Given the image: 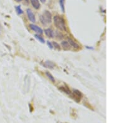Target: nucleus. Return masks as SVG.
Wrapping results in <instances>:
<instances>
[{
  "label": "nucleus",
  "instance_id": "f257e3e1",
  "mask_svg": "<svg viewBox=\"0 0 140 123\" xmlns=\"http://www.w3.org/2000/svg\"><path fill=\"white\" fill-rule=\"evenodd\" d=\"M54 23L55 26L57 28L61 30L62 31H66L67 28L65 24V21L61 18V16H55L54 17Z\"/></svg>",
  "mask_w": 140,
  "mask_h": 123
},
{
  "label": "nucleus",
  "instance_id": "f03ea898",
  "mask_svg": "<svg viewBox=\"0 0 140 123\" xmlns=\"http://www.w3.org/2000/svg\"><path fill=\"white\" fill-rule=\"evenodd\" d=\"M41 22L43 25L47 26L48 24H50L52 21V14L48 11H45L42 15L40 17Z\"/></svg>",
  "mask_w": 140,
  "mask_h": 123
},
{
  "label": "nucleus",
  "instance_id": "7ed1b4c3",
  "mask_svg": "<svg viewBox=\"0 0 140 123\" xmlns=\"http://www.w3.org/2000/svg\"><path fill=\"white\" fill-rule=\"evenodd\" d=\"M30 28L32 30V31H34V32H37V33L39 34H42L43 33V31H42V29L41 28H39V26H38L35 25V24H31L29 25Z\"/></svg>",
  "mask_w": 140,
  "mask_h": 123
},
{
  "label": "nucleus",
  "instance_id": "20e7f679",
  "mask_svg": "<svg viewBox=\"0 0 140 123\" xmlns=\"http://www.w3.org/2000/svg\"><path fill=\"white\" fill-rule=\"evenodd\" d=\"M26 13H27V14H28V18H29L30 21L32 22H35L36 18H35V16H34V14H33V13H32V11L30 9H28L26 10Z\"/></svg>",
  "mask_w": 140,
  "mask_h": 123
},
{
  "label": "nucleus",
  "instance_id": "39448f33",
  "mask_svg": "<svg viewBox=\"0 0 140 123\" xmlns=\"http://www.w3.org/2000/svg\"><path fill=\"white\" fill-rule=\"evenodd\" d=\"M30 1H31V5H32V6H33L35 9H39L40 7H41V5H40L39 3V0H30Z\"/></svg>",
  "mask_w": 140,
  "mask_h": 123
},
{
  "label": "nucleus",
  "instance_id": "423d86ee",
  "mask_svg": "<svg viewBox=\"0 0 140 123\" xmlns=\"http://www.w3.org/2000/svg\"><path fill=\"white\" fill-rule=\"evenodd\" d=\"M45 35L48 37V38H52L54 37V32L51 29H46L44 31Z\"/></svg>",
  "mask_w": 140,
  "mask_h": 123
},
{
  "label": "nucleus",
  "instance_id": "0eeeda50",
  "mask_svg": "<svg viewBox=\"0 0 140 123\" xmlns=\"http://www.w3.org/2000/svg\"><path fill=\"white\" fill-rule=\"evenodd\" d=\"M68 44H70L71 45H72L74 48H79V45H78V44H77L74 40H72V39L71 38H68Z\"/></svg>",
  "mask_w": 140,
  "mask_h": 123
},
{
  "label": "nucleus",
  "instance_id": "6e6552de",
  "mask_svg": "<svg viewBox=\"0 0 140 123\" xmlns=\"http://www.w3.org/2000/svg\"><path fill=\"white\" fill-rule=\"evenodd\" d=\"M61 45H62V48L64 50H69L70 47H71V45H70V44L67 41H62L61 42Z\"/></svg>",
  "mask_w": 140,
  "mask_h": 123
},
{
  "label": "nucleus",
  "instance_id": "1a4fd4ad",
  "mask_svg": "<svg viewBox=\"0 0 140 123\" xmlns=\"http://www.w3.org/2000/svg\"><path fill=\"white\" fill-rule=\"evenodd\" d=\"M44 66L48 67L49 68H53L55 66V64L51 61H46L44 64Z\"/></svg>",
  "mask_w": 140,
  "mask_h": 123
},
{
  "label": "nucleus",
  "instance_id": "9d476101",
  "mask_svg": "<svg viewBox=\"0 0 140 123\" xmlns=\"http://www.w3.org/2000/svg\"><path fill=\"white\" fill-rule=\"evenodd\" d=\"M64 3H65V0H59V4L61 6V9L63 13L65 12V7H64Z\"/></svg>",
  "mask_w": 140,
  "mask_h": 123
},
{
  "label": "nucleus",
  "instance_id": "9b49d317",
  "mask_svg": "<svg viewBox=\"0 0 140 123\" xmlns=\"http://www.w3.org/2000/svg\"><path fill=\"white\" fill-rule=\"evenodd\" d=\"M34 37H35L38 40V41H39V42H41V43H44L45 42V40L43 38H42V37L40 36L39 35H38V34H36V35H34Z\"/></svg>",
  "mask_w": 140,
  "mask_h": 123
},
{
  "label": "nucleus",
  "instance_id": "f8f14e48",
  "mask_svg": "<svg viewBox=\"0 0 140 123\" xmlns=\"http://www.w3.org/2000/svg\"><path fill=\"white\" fill-rule=\"evenodd\" d=\"M16 11L17 13L19 15H21V14H23V11H22V9L21 8V6H16Z\"/></svg>",
  "mask_w": 140,
  "mask_h": 123
},
{
  "label": "nucleus",
  "instance_id": "ddd939ff",
  "mask_svg": "<svg viewBox=\"0 0 140 123\" xmlns=\"http://www.w3.org/2000/svg\"><path fill=\"white\" fill-rule=\"evenodd\" d=\"M45 74H46L47 77H48V78H49L50 80L52 81L53 83L55 82V79H54V78L53 77V76H52V75H51V74L49 72H46V73H45Z\"/></svg>",
  "mask_w": 140,
  "mask_h": 123
},
{
  "label": "nucleus",
  "instance_id": "4468645a",
  "mask_svg": "<svg viewBox=\"0 0 140 123\" xmlns=\"http://www.w3.org/2000/svg\"><path fill=\"white\" fill-rule=\"evenodd\" d=\"M53 45H54V48H57V49H58V50H60V49H61V48H60L59 45V44H58L57 42H53Z\"/></svg>",
  "mask_w": 140,
  "mask_h": 123
},
{
  "label": "nucleus",
  "instance_id": "2eb2a0df",
  "mask_svg": "<svg viewBox=\"0 0 140 123\" xmlns=\"http://www.w3.org/2000/svg\"><path fill=\"white\" fill-rule=\"evenodd\" d=\"M47 44H48V46L50 48H53V45H52V44H51V43L49 41H48V42H47Z\"/></svg>",
  "mask_w": 140,
  "mask_h": 123
},
{
  "label": "nucleus",
  "instance_id": "dca6fc26",
  "mask_svg": "<svg viewBox=\"0 0 140 123\" xmlns=\"http://www.w3.org/2000/svg\"><path fill=\"white\" fill-rule=\"evenodd\" d=\"M40 1H41L42 3H45V1H46V0H40Z\"/></svg>",
  "mask_w": 140,
  "mask_h": 123
},
{
  "label": "nucleus",
  "instance_id": "f3484780",
  "mask_svg": "<svg viewBox=\"0 0 140 123\" xmlns=\"http://www.w3.org/2000/svg\"><path fill=\"white\" fill-rule=\"evenodd\" d=\"M16 1H18V2H20V1H21L22 0H16Z\"/></svg>",
  "mask_w": 140,
  "mask_h": 123
}]
</instances>
